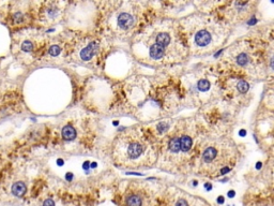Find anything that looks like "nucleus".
Instances as JSON below:
<instances>
[{"mask_svg":"<svg viewBox=\"0 0 274 206\" xmlns=\"http://www.w3.org/2000/svg\"><path fill=\"white\" fill-rule=\"evenodd\" d=\"M137 52H146V60L154 64H176L188 55L179 23L162 19L150 25L137 37Z\"/></svg>","mask_w":274,"mask_h":206,"instance_id":"nucleus-1","label":"nucleus"},{"mask_svg":"<svg viewBox=\"0 0 274 206\" xmlns=\"http://www.w3.org/2000/svg\"><path fill=\"white\" fill-rule=\"evenodd\" d=\"M176 206H190V204H188V202L185 199H179L177 201V203H176Z\"/></svg>","mask_w":274,"mask_h":206,"instance_id":"nucleus-16","label":"nucleus"},{"mask_svg":"<svg viewBox=\"0 0 274 206\" xmlns=\"http://www.w3.org/2000/svg\"><path fill=\"white\" fill-rule=\"evenodd\" d=\"M112 158L124 169L151 167L159 159L157 144L140 128H131L117 135L112 143Z\"/></svg>","mask_w":274,"mask_h":206,"instance_id":"nucleus-3","label":"nucleus"},{"mask_svg":"<svg viewBox=\"0 0 274 206\" xmlns=\"http://www.w3.org/2000/svg\"><path fill=\"white\" fill-rule=\"evenodd\" d=\"M62 136H63L64 140L72 141L76 136V131H75V129L72 126H67V127H64L62 129Z\"/></svg>","mask_w":274,"mask_h":206,"instance_id":"nucleus-11","label":"nucleus"},{"mask_svg":"<svg viewBox=\"0 0 274 206\" xmlns=\"http://www.w3.org/2000/svg\"><path fill=\"white\" fill-rule=\"evenodd\" d=\"M43 206H55V203H54V201H52V200L48 199V200H46L43 203Z\"/></svg>","mask_w":274,"mask_h":206,"instance_id":"nucleus-18","label":"nucleus"},{"mask_svg":"<svg viewBox=\"0 0 274 206\" xmlns=\"http://www.w3.org/2000/svg\"><path fill=\"white\" fill-rule=\"evenodd\" d=\"M228 195H229L230 198H231V197H233V195H235V192H233V191H232V192H231V191H230V192H228Z\"/></svg>","mask_w":274,"mask_h":206,"instance_id":"nucleus-20","label":"nucleus"},{"mask_svg":"<svg viewBox=\"0 0 274 206\" xmlns=\"http://www.w3.org/2000/svg\"><path fill=\"white\" fill-rule=\"evenodd\" d=\"M193 156L196 172L209 177L227 174L237 163L238 150L235 143L228 139H215L200 145Z\"/></svg>","mask_w":274,"mask_h":206,"instance_id":"nucleus-5","label":"nucleus"},{"mask_svg":"<svg viewBox=\"0 0 274 206\" xmlns=\"http://www.w3.org/2000/svg\"><path fill=\"white\" fill-rule=\"evenodd\" d=\"M125 205L127 206H142V199L138 194H131L125 200Z\"/></svg>","mask_w":274,"mask_h":206,"instance_id":"nucleus-10","label":"nucleus"},{"mask_svg":"<svg viewBox=\"0 0 274 206\" xmlns=\"http://www.w3.org/2000/svg\"><path fill=\"white\" fill-rule=\"evenodd\" d=\"M237 89L240 94H246L248 91V89H250V85L242 80V81H239L237 83Z\"/></svg>","mask_w":274,"mask_h":206,"instance_id":"nucleus-13","label":"nucleus"},{"mask_svg":"<svg viewBox=\"0 0 274 206\" xmlns=\"http://www.w3.org/2000/svg\"><path fill=\"white\" fill-rule=\"evenodd\" d=\"M26 185L22 182L15 183V184L12 186V193L15 195V197H22L26 192Z\"/></svg>","mask_w":274,"mask_h":206,"instance_id":"nucleus-9","label":"nucleus"},{"mask_svg":"<svg viewBox=\"0 0 274 206\" xmlns=\"http://www.w3.org/2000/svg\"><path fill=\"white\" fill-rule=\"evenodd\" d=\"M139 21L138 7L134 2H120L107 17V25L116 34H127Z\"/></svg>","mask_w":274,"mask_h":206,"instance_id":"nucleus-7","label":"nucleus"},{"mask_svg":"<svg viewBox=\"0 0 274 206\" xmlns=\"http://www.w3.org/2000/svg\"><path fill=\"white\" fill-rule=\"evenodd\" d=\"M196 86H197V90L200 92H206L208 91V90L210 89L211 87V84L210 82L208 81L207 79H200L198 80L197 84H196Z\"/></svg>","mask_w":274,"mask_h":206,"instance_id":"nucleus-12","label":"nucleus"},{"mask_svg":"<svg viewBox=\"0 0 274 206\" xmlns=\"http://www.w3.org/2000/svg\"><path fill=\"white\" fill-rule=\"evenodd\" d=\"M99 44L95 41L88 42L87 45H80L77 49V59L79 61H90L97 54Z\"/></svg>","mask_w":274,"mask_h":206,"instance_id":"nucleus-8","label":"nucleus"},{"mask_svg":"<svg viewBox=\"0 0 274 206\" xmlns=\"http://www.w3.org/2000/svg\"><path fill=\"white\" fill-rule=\"evenodd\" d=\"M217 202L220 203V204H222V203H224V199H223V197H218Z\"/></svg>","mask_w":274,"mask_h":206,"instance_id":"nucleus-19","label":"nucleus"},{"mask_svg":"<svg viewBox=\"0 0 274 206\" xmlns=\"http://www.w3.org/2000/svg\"><path fill=\"white\" fill-rule=\"evenodd\" d=\"M22 13H16V14L14 15V21L16 22V23L22 22Z\"/></svg>","mask_w":274,"mask_h":206,"instance_id":"nucleus-17","label":"nucleus"},{"mask_svg":"<svg viewBox=\"0 0 274 206\" xmlns=\"http://www.w3.org/2000/svg\"><path fill=\"white\" fill-rule=\"evenodd\" d=\"M225 58L237 69L257 75L261 71L262 59L260 53L250 42H238L226 51Z\"/></svg>","mask_w":274,"mask_h":206,"instance_id":"nucleus-6","label":"nucleus"},{"mask_svg":"<svg viewBox=\"0 0 274 206\" xmlns=\"http://www.w3.org/2000/svg\"><path fill=\"white\" fill-rule=\"evenodd\" d=\"M197 129L191 120H181L167 130L157 145L162 167L167 171H181L193 157Z\"/></svg>","mask_w":274,"mask_h":206,"instance_id":"nucleus-4","label":"nucleus"},{"mask_svg":"<svg viewBox=\"0 0 274 206\" xmlns=\"http://www.w3.org/2000/svg\"><path fill=\"white\" fill-rule=\"evenodd\" d=\"M60 52H61V49H60V47L58 46V45H52V46H51V49H49V54H51L52 56H57V55L60 54Z\"/></svg>","mask_w":274,"mask_h":206,"instance_id":"nucleus-15","label":"nucleus"},{"mask_svg":"<svg viewBox=\"0 0 274 206\" xmlns=\"http://www.w3.org/2000/svg\"><path fill=\"white\" fill-rule=\"evenodd\" d=\"M22 49L26 53H30L32 49H33V44H32L30 41H25L24 43L22 44Z\"/></svg>","mask_w":274,"mask_h":206,"instance_id":"nucleus-14","label":"nucleus"},{"mask_svg":"<svg viewBox=\"0 0 274 206\" xmlns=\"http://www.w3.org/2000/svg\"><path fill=\"white\" fill-rule=\"evenodd\" d=\"M178 23L188 54L194 56H205L217 51L229 36L227 26L205 14L190 15Z\"/></svg>","mask_w":274,"mask_h":206,"instance_id":"nucleus-2","label":"nucleus"}]
</instances>
